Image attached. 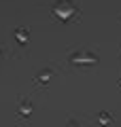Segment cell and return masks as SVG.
I'll list each match as a JSON object with an SVG mask.
<instances>
[{"label": "cell", "mask_w": 121, "mask_h": 127, "mask_svg": "<svg viewBox=\"0 0 121 127\" xmlns=\"http://www.w3.org/2000/svg\"><path fill=\"white\" fill-rule=\"evenodd\" d=\"M53 13L58 15L60 19H70L72 15L76 13V6L72 4L70 0H58L55 6H53Z\"/></svg>", "instance_id": "1"}, {"label": "cell", "mask_w": 121, "mask_h": 127, "mask_svg": "<svg viewBox=\"0 0 121 127\" xmlns=\"http://www.w3.org/2000/svg\"><path fill=\"white\" fill-rule=\"evenodd\" d=\"M72 62H74V64H96V62H98V57L83 51V53H74V55H72Z\"/></svg>", "instance_id": "2"}, {"label": "cell", "mask_w": 121, "mask_h": 127, "mask_svg": "<svg viewBox=\"0 0 121 127\" xmlns=\"http://www.w3.org/2000/svg\"><path fill=\"white\" fill-rule=\"evenodd\" d=\"M15 36H17V40L21 42V45H26V42H28V32L26 30H17V32H15Z\"/></svg>", "instance_id": "3"}, {"label": "cell", "mask_w": 121, "mask_h": 127, "mask_svg": "<svg viewBox=\"0 0 121 127\" xmlns=\"http://www.w3.org/2000/svg\"><path fill=\"white\" fill-rule=\"evenodd\" d=\"M98 119H100V123H102V125H111V114H108V112H100Z\"/></svg>", "instance_id": "4"}, {"label": "cell", "mask_w": 121, "mask_h": 127, "mask_svg": "<svg viewBox=\"0 0 121 127\" xmlns=\"http://www.w3.org/2000/svg\"><path fill=\"white\" fill-rule=\"evenodd\" d=\"M30 110H32V108H30V104H26V102H23V104H21V108H19V112H21V117H26V114L30 112Z\"/></svg>", "instance_id": "5"}, {"label": "cell", "mask_w": 121, "mask_h": 127, "mask_svg": "<svg viewBox=\"0 0 121 127\" xmlns=\"http://www.w3.org/2000/svg\"><path fill=\"white\" fill-rule=\"evenodd\" d=\"M49 76H51V72H43V74H40V78H38V81L43 83V81H47V78H49Z\"/></svg>", "instance_id": "6"}, {"label": "cell", "mask_w": 121, "mask_h": 127, "mask_svg": "<svg viewBox=\"0 0 121 127\" xmlns=\"http://www.w3.org/2000/svg\"><path fill=\"white\" fill-rule=\"evenodd\" d=\"M70 127H79V123H74V121H72V123H70Z\"/></svg>", "instance_id": "7"}, {"label": "cell", "mask_w": 121, "mask_h": 127, "mask_svg": "<svg viewBox=\"0 0 121 127\" xmlns=\"http://www.w3.org/2000/svg\"><path fill=\"white\" fill-rule=\"evenodd\" d=\"M119 85H121V81H119Z\"/></svg>", "instance_id": "8"}]
</instances>
